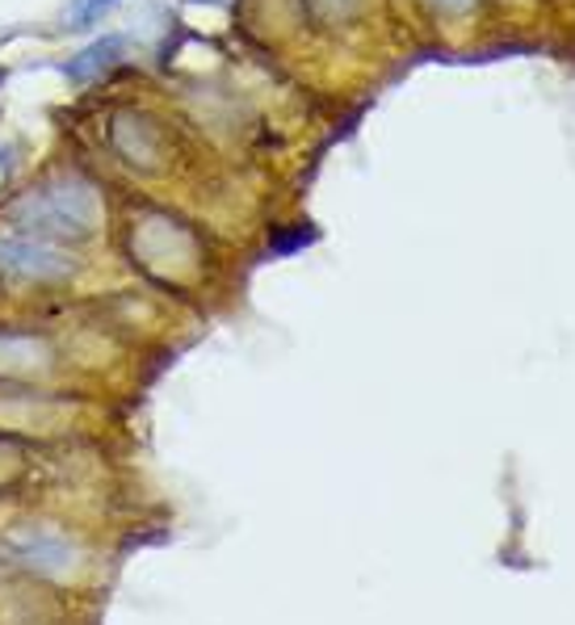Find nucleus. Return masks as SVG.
<instances>
[{"label": "nucleus", "mask_w": 575, "mask_h": 625, "mask_svg": "<svg viewBox=\"0 0 575 625\" xmlns=\"http://www.w3.org/2000/svg\"><path fill=\"white\" fill-rule=\"evenodd\" d=\"M114 554L101 542V521L47 504L0 508V576L34 583L64 601L97 596Z\"/></svg>", "instance_id": "obj_1"}, {"label": "nucleus", "mask_w": 575, "mask_h": 625, "mask_svg": "<svg viewBox=\"0 0 575 625\" xmlns=\"http://www.w3.org/2000/svg\"><path fill=\"white\" fill-rule=\"evenodd\" d=\"M114 399L76 386H25L0 383V433L34 445H72L105 441L114 429Z\"/></svg>", "instance_id": "obj_2"}, {"label": "nucleus", "mask_w": 575, "mask_h": 625, "mask_svg": "<svg viewBox=\"0 0 575 625\" xmlns=\"http://www.w3.org/2000/svg\"><path fill=\"white\" fill-rule=\"evenodd\" d=\"M105 193L93 177L84 172H55L47 181L22 190L9 211L4 223L22 236H38V240L64 243V248H80L93 243L105 231Z\"/></svg>", "instance_id": "obj_3"}, {"label": "nucleus", "mask_w": 575, "mask_h": 625, "mask_svg": "<svg viewBox=\"0 0 575 625\" xmlns=\"http://www.w3.org/2000/svg\"><path fill=\"white\" fill-rule=\"evenodd\" d=\"M119 243L126 265L165 294H190L202 282L206 269L202 236L165 206H139V211L131 206L122 218Z\"/></svg>", "instance_id": "obj_4"}, {"label": "nucleus", "mask_w": 575, "mask_h": 625, "mask_svg": "<svg viewBox=\"0 0 575 625\" xmlns=\"http://www.w3.org/2000/svg\"><path fill=\"white\" fill-rule=\"evenodd\" d=\"M0 383L97 390L76 340L38 319H4V315H0Z\"/></svg>", "instance_id": "obj_5"}, {"label": "nucleus", "mask_w": 575, "mask_h": 625, "mask_svg": "<svg viewBox=\"0 0 575 625\" xmlns=\"http://www.w3.org/2000/svg\"><path fill=\"white\" fill-rule=\"evenodd\" d=\"M80 277L76 248L22 236V231H0V286L13 294H59Z\"/></svg>", "instance_id": "obj_6"}, {"label": "nucleus", "mask_w": 575, "mask_h": 625, "mask_svg": "<svg viewBox=\"0 0 575 625\" xmlns=\"http://www.w3.org/2000/svg\"><path fill=\"white\" fill-rule=\"evenodd\" d=\"M50 450L0 433V508H30L47 500Z\"/></svg>", "instance_id": "obj_7"}, {"label": "nucleus", "mask_w": 575, "mask_h": 625, "mask_svg": "<svg viewBox=\"0 0 575 625\" xmlns=\"http://www.w3.org/2000/svg\"><path fill=\"white\" fill-rule=\"evenodd\" d=\"M110 151L122 169L135 177H160L168 169L165 130L144 114H114L110 118Z\"/></svg>", "instance_id": "obj_8"}, {"label": "nucleus", "mask_w": 575, "mask_h": 625, "mask_svg": "<svg viewBox=\"0 0 575 625\" xmlns=\"http://www.w3.org/2000/svg\"><path fill=\"white\" fill-rule=\"evenodd\" d=\"M122 50H126V38H122V34H105V38L89 43L80 55H72V59L64 64V76L76 80V84H84V80H93V76L105 72L110 64H119Z\"/></svg>", "instance_id": "obj_9"}, {"label": "nucleus", "mask_w": 575, "mask_h": 625, "mask_svg": "<svg viewBox=\"0 0 575 625\" xmlns=\"http://www.w3.org/2000/svg\"><path fill=\"white\" fill-rule=\"evenodd\" d=\"M110 4H119V0H76L72 4V25H93Z\"/></svg>", "instance_id": "obj_10"}, {"label": "nucleus", "mask_w": 575, "mask_h": 625, "mask_svg": "<svg viewBox=\"0 0 575 625\" xmlns=\"http://www.w3.org/2000/svg\"><path fill=\"white\" fill-rule=\"evenodd\" d=\"M312 4L315 13H324V18H349L361 0H312Z\"/></svg>", "instance_id": "obj_11"}, {"label": "nucleus", "mask_w": 575, "mask_h": 625, "mask_svg": "<svg viewBox=\"0 0 575 625\" xmlns=\"http://www.w3.org/2000/svg\"><path fill=\"white\" fill-rule=\"evenodd\" d=\"M432 4H437V9H446V13H458V9H466L471 0H432Z\"/></svg>", "instance_id": "obj_12"}]
</instances>
